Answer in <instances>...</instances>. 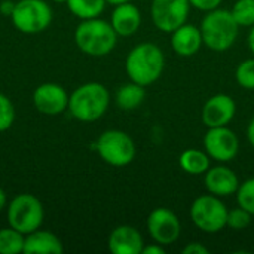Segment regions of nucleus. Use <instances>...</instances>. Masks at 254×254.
I'll return each mask as SVG.
<instances>
[{"instance_id": "obj_1", "label": "nucleus", "mask_w": 254, "mask_h": 254, "mask_svg": "<svg viewBox=\"0 0 254 254\" xmlns=\"http://www.w3.org/2000/svg\"><path fill=\"white\" fill-rule=\"evenodd\" d=\"M164 68L165 55L158 45L150 42L134 46L125 60V71L129 80L146 88L162 76Z\"/></svg>"}, {"instance_id": "obj_2", "label": "nucleus", "mask_w": 254, "mask_h": 254, "mask_svg": "<svg viewBox=\"0 0 254 254\" xmlns=\"http://www.w3.org/2000/svg\"><path fill=\"white\" fill-rule=\"evenodd\" d=\"M110 94L100 82H88L77 86L68 100L70 115L80 122L98 121L107 112Z\"/></svg>"}, {"instance_id": "obj_3", "label": "nucleus", "mask_w": 254, "mask_h": 254, "mask_svg": "<svg viewBox=\"0 0 254 254\" xmlns=\"http://www.w3.org/2000/svg\"><path fill=\"white\" fill-rule=\"evenodd\" d=\"M199 28L204 45L214 52H225L234 46L240 33V25L231 10L222 7L205 12Z\"/></svg>"}, {"instance_id": "obj_4", "label": "nucleus", "mask_w": 254, "mask_h": 254, "mask_svg": "<svg viewBox=\"0 0 254 254\" xmlns=\"http://www.w3.org/2000/svg\"><path fill=\"white\" fill-rule=\"evenodd\" d=\"M118 37L112 24L100 18L83 19L74 31L77 48L89 57L109 55L115 49Z\"/></svg>"}, {"instance_id": "obj_5", "label": "nucleus", "mask_w": 254, "mask_h": 254, "mask_svg": "<svg viewBox=\"0 0 254 254\" xmlns=\"http://www.w3.org/2000/svg\"><path fill=\"white\" fill-rule=\"evenodd\" d=\"M95 150L107 165L118 168L129 165L137 155L134 140L121 129L104 131L95 143Z\"/></svg>"}, {"instance_id": "obj_6", "label": "nucleus", "mask_w": 254, "mask_h": 254, "mask_svg": "<svg viewBox=\"0 0 254 254\" xmlns=\"http://www.w3.org/2000/svg\"><path fill=\"white\" fill-rule=\"evenodd\" d=\"M228 207L216 195H201L190 205L192 223L205 234H217L226 228Z\"/></svg>"}, {"instance_id": "obj_7", "label": "nucleus", "mask_w": 254, "mask_h": 254, "mask_svg": "<svg viewBox=\"0 0 254 254\" xmlns=\"http://www.w3.org/2000/svg\"><path fill=\"white\" fill-rule=\"evenodd\" d=\"M45 210L42 202L31 193L16 195L7 204V223L13 229L27 235L39 229L43 223Z\"/></svg>"}, {"instance_id": "obj_8", "label": "nucleus", "mask_w": 254, "mask_h": 254, "mask_svg": "<svg viewBox=\"0 0 254 254\" xmlns=\"http://www.w3.org/2000/svg\"><path fill=\"white\" fill-rule=\"evenodd\" d=\"M52 9L45 0H19L10 16L15 28L24 34H39L52 22Z\"/></svg>"}, {"instance_id": "obj_9", "label": "nucleus", "mask_w": 254, "mask_h": 254, "mask_svg": "<svg viewBox=\"0 0 254 254\" xmlns=\"http://www.w3.org/2000/svg\"><path fill=\"white\" fill-rule=\"evenodd\" d=\"M190 10L189 0H152L150 16L153 25L162 31L171 34L176 28L188 21Z\"/></svg>"}, {"instance_id": "obj_10", "label": "nucleus", "mask_w": 254, "mask_h": 254, "mask_svg": "<svg viewBox=\"0 0 254 254\" xmlns=\"http://www.w3.org/2000/svg\"><path fill=\"white\" fill-rule=\"evenodd\" d=\"M202 143L208 156L220 164L234 161L240 152L238 135L228 127L208 128Z\"/></svg>"}, {"instance_id": "obj_11", "label": "nucleus", "mask_w": 254, "mask_h": 254, "mask_svg": "<svg viewBox=\"0 0 254 254\" xmlns=\"http://www.w3.org/2000/svg\"><path fill=\"white\" fill-rule=\"evenodd\" d=\"M146 225L150 238L164 247L174 244L182 232L179 217L176 216V213L165 207H158L153 211H150Z\"/></svg>"}, {"instance_id": "obj_12", "label": "nucleus", "mask_w": 254, "mask_h": 254, "mask_svg": "<svg viewBox=\"0 0 254 254\" xmlns=\"http://www.w3.org/2000/svg\"><path fill=\"white\" fill-rule=\"evenodd\" d=\"M70 95L67 91L54 82L39 85L33 92V104L36 110L46 116H57L68 110Z\"/></svg>"}, {"instance_id": "obj_13", "label": "nucleus", "mask_w": 254, "mask_h": 254, "mask_svg": "<svg viewBox=\"0 0 254 254\" xmlns=\"http://www.w3.org/2000/svg\"><path fill=\"white\" fill-rule=\"evenodd\" d=\"M235 100L228 94H216L205 101L201 112V119L207 128L228 127V124L235 118Z\"/></svg>"}, {"instance_id": "obj_14", "label": "nucleus", "mask_w": 254, "mask_h": 254, "mask_svg": "<svg viewBox=\"0 0 254 254\" xmlns=\"http://www.w3.org/2000/svg\"><path fill=\"white\" fill-rule=\"evenodd\" d=\"M204 183L208 193L219 198H228L237 193L241 182L234 170L220 164L208 168V171L204 174Z\"/></svg>"}, {"instance_id": "obj_15", "label": "nucleus", "mask_w": 254, "mask_h": 254, "mask_svg": "<svg viewBox=\"0 0 254 254\" xmlns=\"http://www.w3.org/2000/svg\"><path fill=\"white\" fill-rule=\"evenodd\" d=\"M107 247L113 254H141L144 240L137 228L131 225H121L110 232Z\"/></svg>"}, {"instance_id": "obj_16", "label": "nucleus", "mask_w": 254, "mask_h": 254, "mask_svg": "<svg viewBox=\"0 0 254 254\" xmlns=\"http://www.w3.org/2000/svg\"><path fill=\"white\" fill-rule=\"evenodd\" d=\"M202 45L204 40H202L201 28L193 24L185 22L183 25H180L171 33V48L179 57H185V58L193 57L199 52Z\"/></svg>"}, {"instance_id": "obj_17", "label": "nucleus", "mask_w": 254, "mask_h": 254, "mask_svg": "<svg viewBox=\"0 0 254 254\" xmlns=\"http://www.w3.org/2000/svg\"><path fill=\"white\" fill-rule=\"evenodd\" d=\"M110 24L118 36L129 37L135 34L141 25V12L131 1L118 4L112 12Z\"/></svg>"}, {"instance_id": "obj_18", "label": "nucleus", "mask_w": 254, "mask_h": 254, "mask_svg": "<svg viewBox=\"0 0 254 254\" xmlns=\"http://www.w3.org/2000/svg\"><path fill=\"white\" fill-rule=\"evenodd\" d=\"M64 246L61 240L51 231H42L40 228L25 235L24 254H61Z\"/></svg>"}, {"instance_id": "obj_19", "label": "nucleus", "mask_w": 254, "mask_h": 254, "mask_svg": "<svg viewBox=\"0 0 254 254\" xmlns=\"http://www.w3.org/2000/svg\"><path fill=\"white\" fill-rule=\"evenodd\" d=\"M180 168L190 176H204L211 167V158L205 150L186 149L179 156Z\"/></svg>"}, {"instance_id": "obj_20", "label": "nucleus", "mask_w": 254, "mask_h": 254, "mask_svg": "<svg viewBox=\"0 0 254 254\" xmlns=\"http://www.w3.org/2000/svg\"><path fill=\"white\" fill-rule=\"evenodd\" d=\"M144 98H146V86L129 80L128 83L122 85L118 89L115 101L121 110L131 112V110L138 109L143 104Z\"/></svg>"}, {"instance_id": "obj_21", "label": "nucleus", "mask_w": 254, "mask_h": 254, "mask_svg": "<svg viewBox=\"0 0 254 254\" xmlns=\"http://www.w3.org/2000/svg\"><path fill=\"white\" fill-rule=\"evenodd\" d=\"M65 4L76 18L83 21V19L98 18L103 13L107 1L106 0H67Z\"/></svg>"}, {"instance_id": "obj_22", "label": "nucleus", "mask_w": 254, "mask_h": 254, "mask_svg": "<svg viewBox=\"0 0 254 254\" xmlns=\"http://www.w3.org/2000/svg\"><path fill=\"white\" fill-rule=\"evenodd\" d=\"M25 235L12 226L0 229V254L24 253Z\"/></svg>"}, {"instance_id": "obj_23", "label": "nucleus", "mask_w": 254, "mask_h": 254, "mask_svg": "<svg viewBox=\"0 0 254 254\" xmlns=\"http://www.w3.org/2000/svg\"><path fill=\"white\" fill-rule=\"evenodd\" d=\"M232 16L240 27L254 25V0H237L231 9Z\"/></svg>"}, {"instance_id": "obj_24", "label": "nucleus", "mask_w": 254, "mask_h": 254, "mask_svg": "<svg viewBox=\"0 0 254 254\" xmlns=\"http://www.w3.org/2000/svg\"><path fill=\"white\" fill-rule=\"evenodd\" d=\"M237 83L247 91H254V57L241 61L235 70Z\"/></svg>"}, {"instance_id": "obj_25", "label": "nucleus", "mask_w": 254, "mask_h": 254, "mask_svg": "<svg viewBox=\"0 0 254 254\" xmlns=\"http://www.w3.org/2000/svg\"><path fill=\"white\" fill-rule=\"evenodd\" d=\"M235 195L237 204L254 216V177H250L240 183V188Z\"/></svg>"}, {"instance_id": "obj_26", "label": "nucleus", "mask_w": 254, "mask_h": 254, "mask_svg": "<svg viewBox=\"0 0 254 254\" xmlns=\"http://www.w3.org/2000/svg\"><path fill=\"white\" fill-rule=\"evenodd\" d=\"M252 214L244 210L243 207H237L228 211V219H226V228H231L234 231H243L246 228H249V225L252 223Z\"/></svg>"}, {"instance_id": "obj_27", "label": "nucleus", "mask_w": 254, "mask_h": 254, "mask_svg": "<svg viewBox=\"0 0 254 254\" xmlns=\"http://www.w3.org/2000/svg\"><path fill=\"white\" fill-rule=\"evenodd\" d=\"M15 121V107L10 98L0 92V132L7 131Z\"/></svg>"}, {"instance_id": "obj_28", "label": "nucleus", "mask_w": 254, "mask_h": 254, "mask_svg": "<svg viewBox=\"0 0 254 254\" xmlns=\"http://www.w3.org/2000/svg\"><path fill=\"white\" fill-rule=\"evenodd\" d=\"M223 0H189L190 6L198 9V10H202V12H210V10H214L217 7H220Z\"/></svg>"}, {"instance_id": "obj_29", "label": "nucleus", "mask_w": 254, "mask_h": 254, "mask_svg": "<svg viewBox=\"0 0 254 254\" xmlns=\"http://www.w3.org/2000/svg\"><path fill=\"white\" fill-rule=\"evenodd\" d=\"M183 254H210V249L207 246H204L202 243H188L183 249H182Z\"/></svg>"}, {"instance_id": "obj_30", "label": "nucleus", "mask_w": 254, "mask_h": 254, "mask_svg": "<svg viewBox=\"0 0 254 254\" xmlns=\"http://www.w3.org/2000/svg\"><path fill=\"white\" fill-rule=\"evenodd\" d=\"M141 254H165V247L153 241L152 244H144Z\"/></svg>"}, {"instance_id": "obj_31", "label": "nucleus", "mask_w": 254, "mask_h": 254, "mask_svg": "<svg viewBox=\"0 0 254 254\" xmlns=\"http://www.w3.org/2000/svg\"><path fill=\"white\" fill-rule=\"evenodd\" d=\"M13 9H15V1H12V0H3L0 3V13L4 15V16L10 18L12 13H13Z\"/></svg>"}, {"instance_id": "obj_32", "label": "nucleus", "mask_w": 254, "mask_h": 254, "mask_svg": "<svg viewBox=\"0 0 254 254\" xmlns=\"http://www.w3.org/2000/svg\"><path fill=\"white\" fill-rule=\"evenodd\" d=\"M247 140L254 149V116L250 119V122L247 125Z\"/></svg>"}, {"instance_id": "obj_33", "label": "nucleus", "mask_w": 254, "mask_h": 254, "mask_svg": "<svg viewBox=\"0 0 254 254\" xmlns=\"http://www.w3.org/2000/svg\"><path fill=\"white\" fill-rule=\"evenodd\" d=\"M247 45H249V49H250V52L253 54L254 57V25L250 27L249 36H247Z\"/></svg>"}, {"instance_id": "obj_34", "label": "nucleus", "mask_w": 254, "mask_h": 254, "mask_svg": "<svg viewBox=\"0 0 254 254\" xmlns=\"http://www.w3.org/2000/svg\"><path fill=\"white\" fill-rule=\"evenodd\" d=\"M7 207V196H6V192L0 188V213Z\"/></svg>"}, {"instance_id": "obj_35", "label": "nucleus", "mask_w": 254, "mask_h": 254, "mask_svg": "<svg viewBox=\"0 0 254 254\" xmlns=\"http://www.w3.org/2000/svg\"><path fill=\"white\" fill-rule=\"evenodd\" d=\"M107 4H113V6H118V4H122V3H128L131 0H106Z\"/></svg>"}, {"instance_id": "obj_36", "label": "nucleus", "mask_w": 254, "mask_h": 254, "mask_svg": "<svg viewBox=\"0 0 254 254\" xmlns=\"http://www.w3.org/2000/svg\"><path fill=\"white\" fill-rule=\"evenodd\" d=\"M52 1H55V3H67V0H52Z\"/></svg>"}]
</instances>
